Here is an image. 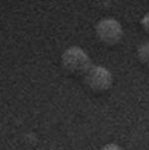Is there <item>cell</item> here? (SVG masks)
Returning <instances> with one entry per match:
<instances>
[{
	"mask_svg": "<svg viewBox=\"0 0 149 150\" xmlns=\"http://www.w3.org/2000/svg\"><path fill=\"white\" fill-rule=\"evenodd\" d=\"M95 34L100 41L103 44L114 46L122 39L123 29L117 20L113 18H105L97 23Z\"/></svg>",
	"mask_w": 149,
	"mask_h": 150,
	"instance_id": "obj_3",
	"label": "cell"
},
{
	"mask_svg": "<svg viewBox=\"0 0 149 150\" xmlns=\"http://www.w3.org/2000/svg\"><path fill=\"white\" fill-rule=\"evenodd\" d=\"M83 78L85 86L95 91H105L109 90L113 83L112 72L100 65L93 64Z\"/></svg>",
	"mask_w": 149,
	"mask_h": 150,
	"instance_id": "obj_2",
	"label": "cell"
},
{
	"mask_svg": "<svg viewBox=\"0 0 149 150\" xmlns=\"http://www.w3.org/2000/svg\"><path fill=\"white\" fill-rule=\"evenodd\" d=\"M137 57L143 65L149 68V42L144 43L138 48Z\"/></svg>",
	"mask_w": 149,
	"mask_h": 150,
	"instance_id": "obj_4",
	"label": "cell"
},
{
	"mask_svg": "<svg viewBox=\"0 0 149 150\" xmlns=\"http://www.w3.org/2000/svg\"><path fill=\"white\" fill-rule=\"evenodd\" d=\"M100 150H122V148L117 143H107L102 147Z\"/></svg>",
	"mask_w": 149,
	"mask_h": 150,
	"instance_id": "obj_6",
	"label": "cell"
},
{
	"mask_svg": "<svg viewBox=\"0 0 149 150\" xmlns=\"http://www.w3.org/2000/svg\"><path fill=\"white\" fill-rule=\"evenodd\" d=\"M62 65L65 70L71 74L84 76L92 67L93 63L90 56L82 48L72 46L63 53Z\"/></svg>",
	"mask_w": 149,
	"mask_h": 150,
	"instance_id": "obj_1",
	"label": "cell"
},
{
	"mask_svg": "<svg viewBox=\"0 0 149 150\" xmlns=\"http://www.w3.org/2000/svg\"><path fill=\"white\" fill-rule=\"evenodd\" d=\"M140 24L143 29H144V31L149 34V12L143 16V18L140 21Z\"/></svg>",
	"mask_w": 149,
	"mask_h": 150,
	"instance_id": "obj_5",
	"label": "cell"
}]
</instances>
